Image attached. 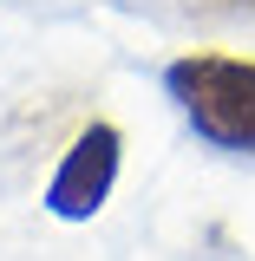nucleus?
I'll return each mask as SVG.
<instances>
[{
	"instance_id": "nucleus-1",
	"label": "nucleus",
	"mask_w": 255,
	"mask_h": 261,
	"mask_svg": "<svg viewBox=\"0 0 255 261\" xmlns=\"http://www.w3.org/2000/svg\"><path fill=\"white\" fill-rule=\"evenodd\" d=\"M164 98L196 144L223 157H255V59L242 53H177L164 65Z\"/></svg>"
},
{
	"instance_id": "nucleus-2",
	"label": "nucleus",
	"mask_w": 255,
	"mask_h": 261,
	"mask_svg": "<svg viewBox=\"0 0 255 261\" xmlns=\"http://www.w3.org/2000/svg\"><path fill=\"white\" fill-rule=\"evenodd\" d=\"M118 170H125V130L111 118H92V124L72 130V144L59 150L46 190H39V209L53 222H92L111 202V190H118Z\"/></svg>"
},
{
	"instance_id": "nucleus-3",
	"label": "nucleus",
	"mask_w": 255,
	"mask_h": 261,
	"mask_svg": "<svg viewBox=\"0 0 255 261\" xmlns=\"http://www.w3.org/2000/svg\"><path fill=\"white\" fill-rule=\"evenodd\" d=\"M196 13H223V20H255V0H190Z\"/></svg>"
}]
</instances>
